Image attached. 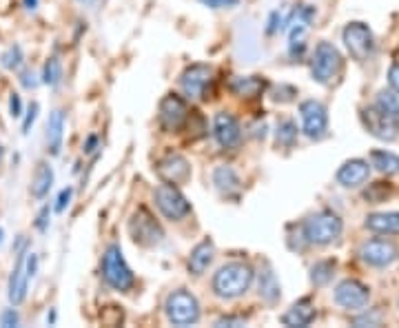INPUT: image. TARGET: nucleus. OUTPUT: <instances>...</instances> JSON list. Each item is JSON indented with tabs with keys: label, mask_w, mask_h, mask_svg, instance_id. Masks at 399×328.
I'll use <instances>...</instances> for the list:
<instances>
[{
	"label": "nucleus",
	"mask_w": 399,
	"mask_h": 328,
	"mask_svg": "<svg viewBox=\"0 0 399 328\" xmlns=\"http://www.w3.org/2000/svg\"><path fill=\"white\" fill-rule=\"evenodd\" d=\"M213 184L217 186V191L222 195H235L240 191V175L231 166H217L213 171Z\"/></svg>",
	"instance_id": "obj_24"
},
{
	"label": "nucleus",
	"mask_w": 399,
	"mask_h": 328,
	"mask_svg": "<svg viewBox=\"0 0 399 328\" xmlns=\"http://www.w3.org/2000/svg\"><path fill=\"white\" fill-rule=\"evenodd\" d=\"M38 269V258L34 253H29L27 249L18 251V260H16V267L9 275V302L14 306H20L27 298V289H29V280L36 275Z\"/></svg>",
	"instance_id": "obj_3"
},
{
	"label": "nucleus",
	"mask_w": 399,
	"mask_h": 328,
	"mask_svg": "<svg viewBox=\"0 0 399 328\" xmlns=\"http://www.w3.org/2000/svg\"><path fill=\"white\" fill-rule=\"evenodd\" d=\"M344 45L349 49V54L357 60V62H366L371 60L375 54V38L369 25L364 23H351L344 29Z\"/></svg>",
	"instance_id": "obj_8"
},
{
	"label": "nucleus",
	"mask_w": 399,
	"mask_h": 328,
	"mask_svg": "<svg viewBox=\"0 0 399 328\" xmlns=\"http://www.w3.org/2000/svg\"><path fill=\"white\" fill-rule=\"evenodd\" d=\"M49 218H51V206H49V204H45L43 209H40L38 218H36V229L45 233V231L49 229Z\"/></svg>",
	"instance_id": "obj_35"
},
{
	"label": "nucleus",
	"mask_w": 399,
	"mask_h": 328,
	"mask_svg": "<svg viewBox=\"0 0 399 328\" xmlns=\"http://www.w3.org/2000/svg\"><path fill=\"white\" fill-rule=\"evenodd\" d=\"M355 326H380L382 324V315L380 313H371V315H362L353 320Z\"/></svg>",
	"instance_id": "obj_36"
},
{
	"label": "nucleus",
	"mask_w": 399,
	"mask_h": 328,
	"mask_svg": "<svg viewBox=\"0 0 399 328\" xmlns=\"http://www.w3.org/2000/svg\"><path fill=\"white\" fill-rule=\"evenodd\" d=\"M215 326H217V328H224V326H244V317H231V315L220 317V320L215 322Z\"/></svg>",
	"instance_id": "obj_40"
},
{
	"label": "nucleus",
	"mask_w": 399,
	"mask_h": 328,
	"mask_svg": "<svg viewBox=\"0 0 399 328\" xmlns=\"http://www.w3.org/2000/svg\"><path fill=\"white\" fill-rule=\"evenodd\" d=\"M342 71V54L331 42H320L313 56V78L320 84H329Z\"/></svg>",
	"instance_id": "obj_9"
},
{
	"label": "nucleus",
	"mask_w": 399,
	"mask_h": 328,
	"mask_svg": "<svg viewBox=\"0 0 399 328\" xmlns=\"http://www.w3.org/2000/svg\"><path fill=\"white\" fill-rule=\"evenodd\" d=\"M51 184H54V168H51L47 162H38L36 171H34V177H31V186L29 191L34 197H45L49 193Z\"/></svg>",
	"instance_id": "obj_23"
},
{
	"label": "nucleus",
	"mask_w": 399,
	"mask_h": 328,
	"mask_svg": "<svg viewBox=\"0 0 399 328\" xmlns=\"http://www.w3.org/2000/svg\"><path fill=\"white\" fill-rule=\"evenodd\" d=\"M20 82H23V87H27V89H36L38 87V80H36V76L31 71H25L23 78H20Z\"/></svg>",
	"instance_id": "obj_43"
},
{
	"label": "nucleus",
	"mask_w": 399,
	"mask_h": 328,
	"mask_svg": "<svg viewBox=\"0 0 399 328\" xmlns=\"http://www.w3.org/2000/svg\"><path fill=\"white\" fill-rule=\"evenodd\" d=\"M360 255L362 260L369 264V267L375 269H386L399 258L397 247L393 242H386V240H371L360 249Z\"/></svg>",
	"instance_id": "obj_13"
},
{
	"label": "nucleus",
	"mask_w": 399,
	"mask_h": 328,
	"mask_svg": "<svg viewBox=\"0 0 399 328\" xmlns=\"http://www.w3.org/2000/svg\"><path fill=\"white\" fill-rule=\"evenodd\" d=\"M280 295L282 293H280V282L275 278V273H273L269 264H264V269L260 273V298L269 304H275L280 300Z\"/></svg>",
	"instance_id": "obj_25"
},
{
	"label": "nucleus",
	"mask_w": 399,
	"mask_h": 328,
	"mask_svg": "<svg viewBox=\"0 0 399 328\" xmlns=\"http://www.w3.org/2000/svg\"><path fill=\"white\" fill-rule=\"evenodd\" d=\"M38 102H31L29 104V109H27V115H25V122H23V133L27 135L29 133V129L34 126V122H36V118H38Z\"/></svg>",
	"instance_id": "obj_33"
},
{
	"label": "nucleus",
	"mask_w": 399,
	"mask_h": 328,
	"mask_svg": "<svg viewBox=\"0 0 399 328\" xmlns=\"http://www.w3.org/2000/svg\"><path fill=\"white\" fill-rule=\"evenodd\" d=\"M3 155H5V149H3V144H0V160H3Z\"/></svg>",
	"instance_id": "obj_46"
},
{
	"label": "nucleus",
	"mask_w": 399,
	"mask_h": 328,
	"mask_svg": "<svg viewBox=\"0 0 399 328\" xmlns=\"http://www.w3.org/2000/svg\"><path fill=\"white\" fill-rule=\"evenodd\" d=\"M62 80V62L58 56H51L45 62V71H43V82L49 84V87H58Z\"/></svg>",
	"instance_id": "obj_30"
},
{
	"label": "nucleus",
	"mask_w": 399,
	"mask_h": 328,
	"mask_svg": "<svg viewBox=\"0 0 399 328\" xmlns=\"http://www.w3.org/2000/svg\"><path fill=\"white\" fill-rule=\"evenodd\" d=\"M315 320V306L311 300H300L291 306V309L282 315V324L284 326H293V328H304L309 326Z\"/></svg>",
	"instance_id": "obj_19"
},
{
	"label": "nucleus",
	"mask_w": 399,
	"mask_h": 328,
	"mask_svg": "<svg viewBox=\"0 0 399 328\" xmlns=\"http://www.w3.org/2000/svg\"><path fill=\"white\" fill-rule=\"evenodd\" d=\"M278 29H282V14H280V12H273L271 18H269V27H266V31H269V34H275Z\"/></svg>",
	"instance_id": "obj_42"
},
{
	"label": "nucleus",
	"mask_w": 399,
	"mask_h": 328,
	"mask_svg": "<svg viewBox=\"0 0 399 328\" xmlns=\"http://www.w3.org/2000/svg\"><path fill=\"white\" fill-rule=\"evenodd\" d=\"M231 89H233L237 96H246V98H253L257 96V93L264 89V80H260L255 76L251 78H235L233 82H231Z\"/></svg>",
	"instance_id": "obj_27"
},
{
	"label": "nucleus",
	"mask_w": 399,
	"mask_h": 328,
	"mask_svg": "<svg viewBox=\"0 0 399 328\" xmlns=\"http://www.w3.org/2000/svg\"><path fill=\"white\" fill-rule=\"evenodd\" d=\"M71 195H73V189L71 186H67V189H62L60 191V195H58V200H56V213H62L67 206H69V202H71Z\"/></svg>",
	"instance_id": "obj_34"
},
{
	"label": "nucleus",
	"mask_w": 399,
	"mask_h": 328,
	"mask_svg": "<svg viewBox=\"0 0 399 328\" xmlns=\"http://www.w3.org/2000/svg\"><path fill=\"white\" fill-rule=\"evenodd\" d=\"M25 7H27V9H36V7H38V0H25Z\"/></svg>",
	"instance_id": "obj_45"
},
{
	"label": "nucleus",
	"mask_w": 399,
	"mask_h": 328,
	"mask_svg": "<svg viewBox=\"0 0 399 328\" xmlns=\"http://www.w3.org/2000/svg\"><path fill=\"white\" fill-rule=\"evenodd\" d=\"M9 111H12L14 118H20L23 115V100L16 91H12V96H9Z\"/></svg>",
	"instance_id": "obj_38"
},
{
	"label": "nucleus",
	"mask_w": 399,
	"mask_h": 328,
	"mask_svg": "<svg viewBox=\"0 0 399 328\" xmlns=\"http://www.w3.org/2000/svg\"><path fill=\"white\" fill-rule=\"evenodd\" d=\"M3 235H5V233H3V229H0V242H3Z\"/></svg>",
	"instance_id": "obj_47"
},
{
	"label": "nucleus",
	"mask_w": 399,
	"mask_h": 328,
	"mask_svg": "<svg viewBox=\"0 0 399 328\" xmlns=\"http://www.w3.org/2000/svg\"><path fill=\"white\" fill-rule=\"evenodd\" d=\"M369 298H371L369 289L357 280H344L342 284H338V289H335V302H338L342 309H349V311L364 309V306L369 304Z\"/></svg>",
	"instance_id": "obj_14"
},
{
	"label": "nucleus",
	"mask_w": 399,
	"mask_h": 328,
	"mask_svg": "<svg viewBox=\"0 0 399 328\" xmlns=\"http://www.w3.org/2000/svg\"><path fill=\"white\" fill-rule=\"evenodd\" d=\"M153 200L157 209H160V213L171 222H177L191 213V204H188V200L182 195V191L175 184H169V182L160 184L155 189Z\"/></svg>",
	"instance_id": "obj_7"
},
{
	"label": "nucleus",
	"mask_w": 399,
	"mask_h": 328,
	"mask_svg": "<svg viewBox=\"0 0 399 328\" xmlns=\"http://www.w3.org/2000/svg\"><path fill=\"white\" fill-rule=\"evenodd\" d=\"M98 149V135H89L87 137V142H85V153H93V151H96Z\"/></svg>",
	"instance_id": "obj_44"
},
{
	"label": "nucleus",
	"mask_w": 399,
	"mask_h": 328,
	"mask_svg": "<svg viewBox=\"0 0 399 328\" xmlns=\"http://www.w3.org/2000/svg\"><path fill=\"white\" fill-rule=\"evenodd\" d=\"M0 60H3L5 69H18L20 65H23V49H20V45H12Z\"/></svg>",
	"instance_id": "obj_32"
},
{
	"label": "nucleus",
	"mask_w": 399,
	"mask_h": 328,
	"mask_svg": "<svg viewBox=\"0 0 399 328\" xmlns=\"http://www.w3.org/2000/svg\"><path fill=\"white\" fill-rule=\"evenodd\" d=\"M388 82H391L393 91L399 93V62H395V65H391V69H388Z\"/></svg>",
	"instance_id": "obj_41"
},
{
	"label": "nucleus",
	"mask_w": 399,
	"mask_h": 328,
	"mask_svg": "<svg viewBox=\"0 0 399 328\" xmlns=\"http://www.w3.org/2000/svg\"><path fill=\"white\" fill-rule=\"evenodd\" d=\"M213 135L222 149H235L242 142V129L237 120L226 111H220L213 120Z\"/></svg>",
	"instance_id": "obj_15"
},
{
	"label": "nucleus",
	"mask_w": 399,
	"mask_h": 328,
	"mask_svg": "<svg viewBox=\"0 0 399 328\" xmlns=\"http://www.w3.org/2000/svg\"><path fill=\"white\" fill-rule=\"evenodd\" d=\"M102 278L113 291H129L133 287V273L129 269L127 260L122 255V249L118 244H111L102 255Z\"/></svg>",
	"instance_id": "obj_2"
},
{
	"label": "nucleus",
	"mask_w": 399,
	"mask_h": 328,
	"mask_svg": "<svg viewBox=\"0 0 399 328\" xmlns=\"http://www.w3.org/2000/svg\"><path fill=\"white\" fill-rule=\"evenodd\" d=\"M0 326H5V328L18 326V313H16L14 309L3 311V315H0Z\"/></svg>",
	"instance_id": "obj_39"
},
{
	"label": "nucleus",
	"mask_w": 399,
	"mask_h": 328,
	"mask_svg": "<svg viewBox=\"0 0 399 328\" xmlns=\"http://www.w3.org/2000/svg\"><path fill=\"white\" fill-rule=\"evenodd\" d=\"M362 120L366 124V129H369L371 135H375L377 140H384V142H393L397 140L399 135V120L391 118V115H386L384 111H380L373 104V107H366L362 111Z\"/></svg>",
	"instance_id": "obj_10"
},
{
	"label": "nucleus",
	"mask_w": 399,
	"mask_h": 328,
	"mask_svg": "<svg viewBox=\"0 0 399 328\" xmlns=\"http://www.w3.org/2000/svg\"><path fill=\"white\" fill-rule=\"evenodd\" d=\"M211 76H213V69L208 65H191L184 69L180 84L188 98H204Z\"/></svg>",
	"instance_id": "obj_16"
},
{
	"label": "nucleus",
	"mask_w": 399,
	"mask_h": 328,
	"mask_svg": "<svg viewBox=\"0 0 399 328\" xmlns=\"http://www.w3.org/2000/svg\"><path fill=\"white\" fill-rule=\"evenodd\" d=\"M333 271H335V262L327 260V262H318L311 271V280L315 287H327V284L333 280Z\"/></svg>",
	"instance_id": "obj_29"
},
{
	"label": "nucleus",
	"mask_w": 399,
	"mask_h": 328,
	"mask_svg": "<svg viewBox=\"0 0 399 328\" xmlns=\"http://www.w3.org/2000/svg\"><path fill=\"white\" fill-rule=\"evenodd\" d=\"M129 233L135 244L140 247H155L160 244V242L164 240V231L160 226V222H157L149 209L140 206L135 213L131 215L129 220Z\"/></svg>",
	"instance_id": "obj_6"
},
{
	"label": "nucleus",
	"mask_w": 399,
	"mask_h": 328,
	"mask_svg": "<svg viewBox=\"0 0 399 328\" xmlns=\"http://www.w3.org/2000/svg\"><path fill=\"white\" fill-rule=\"evenodd\" d=\"M344 231V224L340 215L331 213V211H320V213L311 215L304 222V238H306L311 244H331L333 240H338Z\"/></svg>",
	"instance_id": "obj_4"
},
{
	"label": "nucleus",
	"mask_w": 399,
	"mask_h": 328,
	"mask_svg": "<svg viewBox=\"0 0 399 328\" xmlns=\"http://www.w3.org/2000/svg\"><path fill=\"white\" fill-rule=\"evenodd\" d=\"M164 311L173 326H191L200 320V304L188 291H173L166 298Z\"/></svg>",
	"instance_id": "obj_5"
},
{
	"label": "nucleus",
	"mask_w": 399,
	"mask_h": 328,
	"mask_svg": "<svg viewBox=\"0 0 399 328\" xmlns=\"http://www.w3.org/2000/svg\"><path fill=\"white\" fill-rule=\"evenodd\" d=\"M371 175V166L366 160H360V157H355V160H349L340 166L338 171V182L346 189H360L366 180Z\"/></svg>",
	"instance_id": "obj_18"
},
{
	"label": "nucleus",
	"mask_w": 399,
	"mask_h": 328,
	"mask_svg": "<svg viewBox=\"0 0 399 328\" xmlns=\"http://www.w3.org/2000/svg\"><path fill=\"white\" fill-rule=\"evenodd\" d=\"M62 137H65V113L56 109L49 115L47 122V151L51 155H58L62 149Z\"/></svg>",
	"instance_id": "obj_20"
},
{
	"label": "nucleus",
	"mask_w": 399,
	"mask_h": 328,
	"mask_svg": "<svg viewBox=\"0 0 399 328\" xmlns=\"http://www.w3.org/2000/svg\"><path fill=\"white\" fill-rule=\"evenodd\" d=\"M213 255H215L213 242L211 240L200 242V244L191 251V255H188V271L193 275H202L208 267H211Z\"/></svg>",
	"instance_id": "obj_21"
},
{
	"label": "nucleus",
	"mask_w": 399,
	"mask_h": 328,
	"mask_svg": "<svg viewBox=\"0 0 399 328\" xmlns=\"http://www.w3.org/2000/svg\"><path fill=\"white\" fill-rule=\"evenodd\" d=\"M375 107L380 109V111H384L386 115H391V118H395V120H399V100H397V96L395 93H391V91H380L377 93V102H375Z\"/></svg>",
	"instance_id": "obj_28"
},
{
	"label": "nucleus",
	"mask_w": 399,
	"mask_h": 328,
	"mask_svg": "<svg viewBox=\"0 0 399 328\" xmlns=\"http://www.w3.org/2000/svg\"><path fill=\"white\" fill-rule=\"evenodd\" d=\"M300 113H302V126L304 133L313 140H320V137L327 135L329 129V115H327V107L318 100H306L300 104Z\"/></svg>",
	"instance_id": "obj_12"
},
{
	"label": "nucleus",
	"mask_w": 399,
	"mask_h": 328,
	"mask_svg": "<svg viewBox=\"0 0 399 328\" xmlns=\"http://www.w3.org/2000/svg\"><path fill=\"white\" fill-rule=\"evenodd\" d=\"M298 140V124L293 120H284L278 126V144L280 146H293Z\"/></svg>",
	"instance_id": "obj_31"
},
{
	"label": "nucleus",
	"mask_w": 399,
	"mask_h": 328,
	"mask_svg": "<svg viewBox=\"0 0 399 328\" xmlns=\"http://www.w3.org/2000/svg\"><path fill=\"white\" fill-rule=\"evenodd\" d=\"M253 275H255L253 269L244 262L224 264V267L213 275V293L222 300H235L251 289Z\"/></svg>",
	"instance_id": "obj_1"
},
{
	"label": "nucleus",
	"mask_w": 399,
	"mask_h": 328,
	"mask_svg": "<svg viewBox=\"0 0 399 328\" xmlns=\"http://www.w3.org/2000/svg\"><path fill=\"white\" fill-rule=\"evenodd\" d=\"M200 3L208 9H228V7H237L240 0H200Z\"/></svg>",
	"instance_id": "obj_37"
},
{
	"label": "nucleus",
	"mask_w": 399,
	"mask_h": 328,
	"mask_svg": "<svg viewBox=\"0 0 399 328\" xmlns=\"http://www.w3.org/2000/svg\"><path fill=\"white\" fill-rule=\"evenodd\" d=\"M366 229L380 235H399V213H373L366 218Z\"/></svg>",
	"instance_id": "obj_22"
},
{
	"label": "nucleus",
	"mask_w": 399,
	"mask_h": 328,
	"mask_svg": "<svg viewBox=\"0 0 399 328\" xmlns=\"http://www.w3.org/2000/svg\"><path fill=\"white\" fill-rule=\"evenodd\" d=\"M157 175H160L164 182L177 186V184L188 182V177H191V166H188L186 157L171 153L157 162Z\"/></svg>",
	"instance_id": "obj_17"
},
{
	"label": "nucleus",
	"mask_w": 399,
	"mask_h": 328,
	"mask_svg": "<svg viewBox=\"0 0 399 328\" xmlns=\"http://www.w3.org/2000/svg\"><path fill=\"white\" fill-rule=\"evenodd\" d=\"M371 166H375L380 173L395 175V173H399V155L386 151V149H375V151H371Z\"/></svg>",
	"instance_id": "obj_26"
},
{
	"label": "nucleus",
	"mask_w": 399,
	"mask_h": 328,
	"mask_svg": "<svg viewBox=\"0 0 399 328\" xmlns=\"http://www.w3.org/2000/svg\"><path fill=\"white\" fill-rule=\"evenodd\" d=\"M157 120H160V126L166 133L180 131L184 126V122L188 120L186 102L180 96H175V93L164 96L162 102H160V113H157Z\"/></svg>",
	"instance_id": "obj_11"
}]
</instances>
